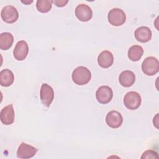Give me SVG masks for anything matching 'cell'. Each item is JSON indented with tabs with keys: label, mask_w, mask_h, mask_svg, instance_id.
Listing matches in <instances>:
<instances>
[{
	"label": "cell",
	"mask_w": 159,
	"mask_h": 159,
	"mask_svg": "<svg viewBox=\"0 0 159 159\" xmlns=\"http://www.w3.org/2000/svg\"><path fill=\"white\" fill-rule=\"evenodd\" d=\"M71 78L75 84L82 86L89 82L91 78V73L88 68L80 66L73 71Z\"/></svg>",
	"instance_id": "1"
},
{
	"label": "cell",
	"mask_w": 159,
	"mask_h": 159,
	"mask_svg": "<svg viewBox=\"0 0 159 159\" xmlns=\"http://www.w3.org/2000/svg\"><path fill=\"white\" fill-rule=\"evenodd\" d=\"M142 70L147 76H153L159 71V62L154 57H148L142 63Z\"/></svg>",
	"instance_id": "2"
},
{
	"label": "cell",
	"mask_w": 159,
	"mask_h": 159,
	"mask_svg": "<svg viewBox=\"0 0 159 159\" xmlns=\"http://www.w3.org/2000/svg\"><path fill=\"white\" fill-rule=\"evenodd\" d=\"M107 19L109 22L114 26H120L126 20L125 12L119 8H113L108 13Z\"/></svg>",
	"instance_id": "3"
},
{
	"label": "cell",
	"mask_w": 159,
	"mask_h": 159,
	"mask_svg": "<svg viewBox=\"0 0 159 159\" xmlns=\"http://www.w3.org/2000/svg\"><path fill=\"white\" fill-rule=\"evenodd\" d=\"M141 102V96L135 91H129L124 96V106L130 110H135L138 109L140 107Z\"/></svg>",
	"instance_id": "4"
},
{
	"label": "cell",
	"mask_w": 159,
	"mask_h": 159,
	"mask_svg": "<svg viewBox=\"0 0 159 159\" xmlns=\"http://www.w3.org/2000/svg\"><path fill=\"white\" fill-rule=\"evenodd\" d=\"M2 19L6 23H14L19 18V13L17 9L13 6L8 5L4 7L1 12Z\"/></svg>",
	"instance_id": "5"
},
{
	"label": "cell",
	"mask_w": 159,
	"mask_h": 159,
	"mask_svg": "<svg viewBox=\"0 0 159 159\" xmlns=\"http://www.w3.org/2000/svg\"><path fill=\"white\" fill-rule=\"evenodd\" d=\"M113 97V91L108 86H100L96 92V98L98 102L106 104L109 102Z\"/></svg>",
	"instance_id": "6"
},
{
	"label": "cell",
	"mask_w": 159,
	"mask_h": 159,
	"mask_svg": "<svg viewBox=\"0 0 159 159\" xmlns=\"http://www.w3.org/2000/svg\"><path fill=\"white\" fill-rule=\"evenodd\" d=\"M40 97L42 104L49 107L54 99V91L53 88L47 83H43L40 88Z\"/></svg>",
	"instance_id": "7"
},
{
	"label": "cell",
	"mask_w": 159,
	"mask_h": 159,
	"mask_svg": "<svg viewBox=\"0 0 159 159\" xmlns=\"http://www.w3.org/2000/svg\"><path fill=\"white\" fill-rule=\"evenodd\" d=\"M75 15L80 21L87 22L92 18L93 11L89 6L84 4H80L75 9Z\"/></svg>",
	"instance_id": "8"
},
{
	"label": "cell",
	"mask_w": 159,
	"mask_h": 159,
	"mask_svg": "<svg viewBox=\"0 0 159 159\" xmlns=\"http://www.w3.org/2000/svg\"><path fill=\"white\" fill-rule=\"evenodd\" d=\"M37 148L24 142H22L17 151V157L19 158H30L37 152Z\"/></svg>",
	"instance_id": "9"
},
{
	"label": "cell",
	"mask_w": 159,
	"mask_h": 159,
	"mask_svg": "<svg viewBox=\"0 0 159 159\" xmlns=\"http://www.w3.org/2000/svg\"><path fill=\"white\" fill-rule=\"evenodd\" d=\"M29 53V46L24 40L19 41L13 50V55L16 60L18 61L24 60Z\"/></svg>",
	"instance_id": "10"
},
{
	"label": "cell",
	"mask_w": 159,
	"mask_h": 159,
	"mask_svg": "<svg viewBox=\"0 0 159 159\" xmlns=\"http://www.w3.org/2000/svg\"><path fill=\"white\" fill-rule=\"evenodd\" d=\"M122 122V116L121 114L117 111H111L106 115V122L109 127L112 129H117L120 127Z\"/></svg>",
	"instance_id": "11"
},
{
	"label": "cell",
	"mask_w": 159,
	"mask_h": 159,
	"mask_svg": "<svg viewBox=\"0 0 159 159\" xmlns=\"http://www.w3.org/2000/svg\"><path fill=\"white\" fill-rule=\"evenodd\" d=\"M1 122L6 125L12 124L15 119V112L12 104H9L3 107L0 112Z\"/></svg>",
	"instance_id": "12"
},
{
	"label": "cell",
	"mask_w": 159,
	"mask_h": 159,
	"mask_svg": "<svg viewBox=\"0 0 159 159\" xmlns=\"http://www.w3.org/2000/svg\"><path fill=\"white\" fill-rule=\"evenodd\" d=\"M134 35L137 41L146 43L151 40L152 34L151 30L148 27L141 26L135 30Z\"/></svg>",
	"instance_id": "13"
},
{
	"label": "cell",
	"mask_w": 159,
	"mask_h": 159,
	"mask_svg": "<svg viewBox=\"0 0 159 159\" xmlns=\"http://www.w3.org/2000/svg\"><path fill=\"white\" fill-rule=\"evenodd\" d=\"M114 62L112 53L108 50L101 52L98 57V63L103 68H108L112 66Z\"/></svg>",
	"instance_id": "14"
},
{
	"label": "cell",
	"mask_w": 159,
	"mask_h": 159,
	"mask_svg": "<svg viewBox=\"0 0 159 159\" xmlns=\"http://www.w3.org/2000/svg\"><path fill=\"white\" fill-rule=\"evenodd\" d=\"M135 81V75L134 72L130 70H125L121 72L119 76L120 84L125 88L130 87Z\"/></svg>",
	"instance_id": "15"
},
{
	"label": "cell",
	"mask_w": 159,
	"mask_h": 159,
	"mask_svg": "<svg viewBox=\"0 0 159 159\" xmlns=\"http://www.w3.org/2000/svg\"><path fill=\"white\" fill-rule=\"evenodd\" d=\"M14 76L12 71L4 69L0 72V84L4 87L10 86L14 82Z\"/></svg>",
	"instance_id": "16"
},
{
	"label": "cell",
	"mask_w": 159,
	"mask_h": 159,
	"mask_svg": "<svg viewBox=\"0 0 159 159\" xmlns=\"http://www.w3.org/2000/svg\"><path fill=\"white\" fill-rule=\"evenodd\" d=\"M14 42V37L9 32H2L0 34V48L3 50L9 49Z\"/></svg>",
	"instance_id": "17"
},
{
	"label": "cell",
	"mask_w": 159,
	"mask_h": 159,
	"mask_svg": "<svg viewBox=\"0 0 159 159\" xmlns=\"http://www.w3.org/2000/svg\"><path fill=\"white\" fill-rule=\"evenodd\" d=\"M143 54V49L140 45H134L130 47L128 50V57L132 61H139Z\"/></svg>",
	"instance_id": "18"
},
{
	"label": "cell",
	"mask_w": 159,
	"mask_h": 159,
	"mask_svg": "<svg viewBox=\"0 0 159 159\" xmlns=\"http://www.w3.org/2000/svg\"><path fill=\"white\" fill-rule=\"evenodd\" d=\"M53 1L52 0H37L36 7L39 12L47 13L52 9Z\"/></svg>",
	"instance_id": "19"
},
{
	"label": "cell",
	"mask_w": 159,
	"mask_h": 159,
	"mask_svg": "<svg viewBox=\"0 0 159 159\" xmlns=\"http://www.w3.org/2000/svg\"><path fill=\"white\" fill-rule=\"evenodd\" d=\"M158 158L159 157H158V153L152 150H146L142 153L141 156V158H145V159H148V158L158 159Z\"/></svg>",
	"instance_id": "20"
},
{
	"label": "cell",
	"mask_w": 159,
	"mask_h": 159,
	"mask_svg": "<svg viewBox=\"0 0 159 159\" xmlns=\"http://www.w3.org/2000/svg\"><path fill=\"white\" fill-rule=\"evenodd\" d=\"M53 3L57 7H61L66 5V4L68 2V1H65V0H54L52 1Z\"/></svg>",
	"instance_id": "21"
},
{
	"label": "cell",
	"mask_w": 159,
	"mask_h": 159,
	"mask_svg": "<svg viewBox=\"0 0 159 159\" xmlns=\"http://www.w3.org/2000/svg\"><path fill=\"white\" fill-rule=\"evenodd\" d=\"M21 2L25 4H31L32 2H33V1H21Z\"/></svg>",
	"instance_id": "22"
}]
</instances>
